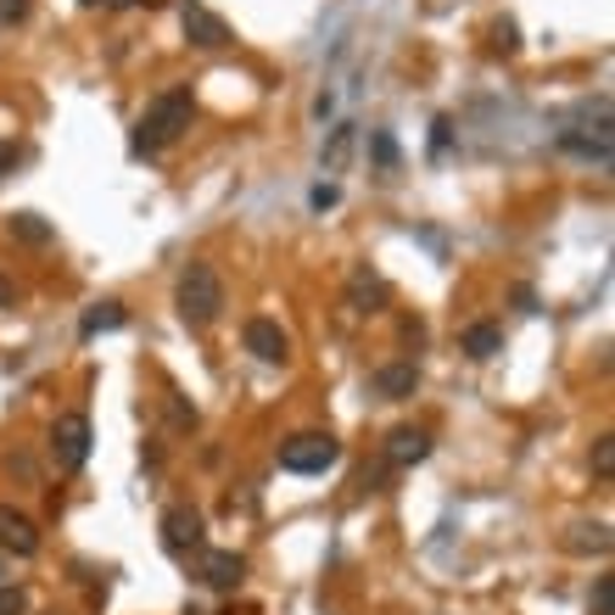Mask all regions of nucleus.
I'll list each match as a JSON object with an SVG mask.
<instances>
[{
	"mask_svg": "<svg viewBox=\"0 0 615 615\" xmlns=\"http://www.w3.org/2000/svg\"><path fill=\"white\" fill-rule=\"evenodd\" d=\"M191 118H197V102H191V90L185 84H174V90H163V96L140 113V123H134V157H157L163 146H174V140L191 129Z\"/></svg>",
	"mask_w": 615,
	"mask_h": 615,
	"instance_id": "nucleus-1",
	"label": "nucleus"
},
{
	"mask_svg": "<svg viewBox=\"0 0 615 615\" xmlns=\"http://www.w3.org/2000/svg\"><path fill=\"white\" fill-rule=\"evenodd\" d=\"M174 308H179V319L191 324V330H208L224 314V280H218V269L213 263H185Z\"/></svg>",
	"mask_w": 615,
	"mask_h": 615,
	"instance_id": "nucleus-2",
	"label": "nucleus"
},
{
	"mask_svg": "<svg viewBox=\"0 0 615 615\" xmlns=\"http://www.w3.org/2000/svg\"><path fill=\"white\" fill-rule=\"evenodd\" d=\"M336 459H342V442L330 431H297L280 442V470H292V476H324Z\"/></svg>",
	"mask_w": 615,
	"mask_h": 615,
	"instance_id": "nucleus-3",
	"label": "nucleus"
},
{
	"mask_svg": "<svg viewBox=\"0 0 615 615\" xmlns=\"http://www.w3.org/2000/svg\"><path fill=\"white\" fill-rule=\"evenodd\" d=\"M90 442H96V437H90V419H84V414H57V425H51V459H57L62 476L84 470Z\"/></svg>",
	"mask_w": 615,
	"mask_h": 615,
	"instance_id": "nucleus-4",
	"label": "nucleus"
},
{
	"mask_svg": "<svg viewBox=\"0 0 615 615\" xmlns=\"http://www.w3.org/2000/svg\"><path fill=\"white\" fill-rule=\"evenodd\" d=\"M163 548L179 554V559L208 548V527H202V515H197L191 504H174V509L163 515Z\"/></svg>",
	"mask_w": 615,
	"mask_h": 615,
	"instance_id": "nucleus-5",
	"label": "nucleus"
},
{
	"mask_svg": "<svg viewBox=\"0 0 615 615\" xmlns=\"http://www.w3.org/2000/svg\"><path fill=\"white\" fill-rule=\"evenodd\" d=\"M179 28H185V39H191L197 51H224L229 45V23L218 12H208L202 0H185L179 7Z\"/></svg>",
	"mask_w": 615,
	"mask_h": 615,
	"instance_id": "nucleus-6",
	"label": "nucleus"
},
{
	"mask_svg": "<svg viewBox=\"0 0 615 615\" xmlns=\"http://www.w3.org/2000/svg\"><path fill=\"white\" fill-rule=\"evenodd\" d=\"M241 342H247V353H252L258 364H286V358H292V336H286L274 319H247Z\"/></svg>",
	"mask_w": 615,
	"mask_h": 615,
	"instance_id": "nucleus-7",
	"label": "nucleus"
},
{
	"mask_svg": "<svg viewBox=\"0 0 615 615\" xmlns=\"http://www.w3.org/2000/svg\"><path fill=\"white\" fill-rule=\"evenodd\" d=\"M0 554H17V559L39 554V527L12 504H0Z\"/></svg>",
	"mask_w": 615,
	"mask_h": 615,
	"instance_id": "nucleus-8",
	"label": "nucleus"
},
{
	"mask_svg": "<svg viewBox=\"0 0 615 615\" xmlns=\"http://www.w3.org/2000/svg\"><path fill=\"white\" fill-rule=\"evenodd\" d=\"M202 582L213 593H235L247 582V559L235 554V548H202Z\"/></svg>",
	"mask_w": 615,
	"mask_h": 615,
	"instance_id": "nucleus-9",
	"label": "nucleus"
},
{
	"mask_svg": "<svg viewBox=\"0 0 615 615\" xmlns=\"http://www.w3.org/2000/svg\"><path fill=\"white\" fill-rule=\"evenodd\" d=\"M369 387H375V398H387V403H403V398H414V387H419V369H414V358L381 364V369L369 375Z\"/></svg>",
	"mask_w": 615,
	"mask_h": 615,
	"instance_id": "nucleus-10",
	"label": "nucleus"
},
{
	"mask_svg": "<svg viewBox=\"0 0 615 615\" xmlns=\"http://www.w3.org/2000/svg\"><path fill=\"white\" fill-rule=\"evenodd\" d=\"M347 303H353V314H381L387 308V280L375 274L369 263H358L347 274Z\"/></svg>",
	"mask_w": 615,
	"mask_h": 615,
	"instance_id": "nucleus-11",
	"label": "nucleus"
},
{
	"mask_svg": "<svg viewBox=\"0 0 615 615\" xmlns=\"http://www.w3.org/2000/svg\"><path fill=\"white\" fill-rule=\"evenodd\" d=\"M425 453H431V437H425L419 425H398V431L387 437V464H392V470H409V464H419Z\"/></svg>",
	"mask_w": 615,
	"mask_h": 615,
	"instance_id": "nucleus-12",
	"label": "nucleus"
},
{
	"mask_svg": "<svg viewBox=\"0 0 615 615\" xmlns=\"http://www.w3.org/2000/svg\"><path fill=\"white\" fill-rule=\"evenodd\" d=\"M610 520H577L571 532H565V548L571 554H610Z\"/></svg>",
	"mask_w": 615,
	"mask_h": 615,
	"instance_id": "nucleus-13",
	"label": "nucleus"
},
{
	"mask_svg": "<svg viewBox=\"0 0 615 615\" xmlns=\"http://www.w3.org/2000/svg\"><path fill=\"white\" fill-rule=\"evenodd\" d=\"M559 146L571 152V157H588V163H610V123H599L593 134L565 129V134H559Z\"/></svg>",
	"mask_w": 615,
	"mask_h": 615,
	"instance_id": "nucleus-14",
	"label": "nucleus"
},
{
	"mask_svg": "<svg viewBox=\"0 0 615 615\" xmlns=\"http://www.w3.org/2000/svg\"><path fill=\"white\" fill-rule=\"evenodd\" d=\"M353 140H358V129H353V123H336V129H330L324 152H319V168H324V174H342V168H347V157H353Z\"/></svg>",
	"mask_w": 615,
	"mask_h": 615,
	"instance_id": "nucleus-15",
	"label": "nucleus"
},
{
	"mask_svg": "<svg viewBox=\"0 0 615 615\" xmlns=\"http://www.w3.org/2000/svg\"><path fill=\"white\" fill-rule=\"evenodd\" d=\"M129 324V308L123 303H96L84 319H79V336L90 342V336H102V330H123Z\"/></svg>",
	"mask_w": 615,
	"mask_h": 615,
	"instance_id": "nucleus-16",
	"label": "nucleus"
},
{
	"mask_svg": "<svg viewBox=\"0 0 615 615\" xmlns=\"http://www.w3.org/2000/svg\"><path fill=\"white\" fill-rule=\"evenodd\" d=\"M459 347H464L470 358H498V353H504V330L482 319V324H470V330H464V342H459Z\"/></svg>",
	"mask_w": 615,
	"mask_h": 615,
	"instance_id": "nucleus-17",
	"label": "nucleus"
},
{
	"mask_svg": "<svg viewBox=\"0 0 615 615\" xmlns=\"http://www.w3.org/2000/svg\"><path fill=\"white\" fill-rule=\"evenodd\" d=\"M12 235H17V241H28V247H45V241H51V224H45L39 213H17Z\"/></svg>",
	"mask_w": 615,
	"mask_h": 615,
	"instance_id": "nucleus-18",
	"label": "nucleus"
},
{
	"mask_svg": "<svg viewBox=\"0 0 615 615\" xmlns=\"http://www.w3.org/2000/svg\"><path fill=\"white\" fill-rule=\"evenodd\" d=\"M588 615H615V577H599V582H593Z\"/></svg>",
	"mask_w": 615,
	"mask_h": 615,
	"instance_id": "nucleus-19",
	"label": "nucleus"
},
{
	"mask_svg": "<svg viewBox=\"0 0 615 615\" xmlns=\"http://www.w3.org/2000/svg\"><path fill=\"white\" fill-rule=\"evenodd\" d=\"M593 470H599V482H610V470H615V437H599L593 442Z\"/></svg>",
	"mask_w": 615,
	"mask_h": 615,
	"instance_id": "nucleus-20",
	"label": "nucleus"
},
{
	"mask_svg": "<svg viewBox=\"0 0 615 615\" xmlns=\"http://www.w3.org/2000/svg\"><path fill=\"white\" fill-rule=\"evenodd\" d=\"M493 51H504V57H509V51H520V28H515L509 17H504V23H493Z\"/></svg>",
	"mask_w": 615,
	"mask_h": 615,
	"instance_id": "nucleus-21",
	"label": "nucleus"
},
{
	"mask_svg": "<svg viewBox=\"0 0 615 615\" xmlns=\"http://www.w3.org/2000/svg\"><path fill=\"white\" fill-rule=\"evenodd\" d=\"M0 615H28V593L23 588H0Z\"/></svg>",
	"mask_w": 615,
	"mask_h": 615,
	"instance_id": "nucleus-22",
	"label": "nucleus"
},
{
	"mask_svg": "<svg viewBox=\"0 0 615 615\" xmlns=\"http://www.w3.org/2000/svg\"><path fill=\"white\" fill-rule=\"evenodd\" d=\"M375 163H381L387 174L398 168V146H392V134H375Z\"/></svg>",
	"mask_w": 615,
	"mask_h": 615,
	"instance_id": "nucleus-23",
	"label": "nucleus"
},
{
	"mask_svg": "<svg viewBox=\"0 0 615 615\" xmlns=\"http://www.w3.org/2000/svg\"><path fill=\"white\" fill-rule=\"evenodd\" d=\"M28 17V0H0V23H23Z\"/></svg>",
	"mask_w": 615,
	"mask_h": 615,
	"instance_id": "nucleus-24",
	"label": "nucleus"
},
{
	"mask_svg": "<svg viewBox=\"0 0 615 615\" xmlns=\"http://www.w3.org/2000/svg\"><path fill=\"white\" fill-rule=\"evenodd\" d=\"M308 202H314L319 213H324V208H336V185H314V197H308Z\"/></svg>",
	"mask_w": 615,
	"mask_h": 615,
	"instance_id": "nucleus-25",
	"label": "nucleus"
},
{
	"mask_svg": "<svg viewBox=\"0 0 615 615\" xmlns=\"http://www.w3.org/2000/svg\"><path fill=\"white\" fill-rule=\"evenodd\" d=\"M12 163H17V146L12 140H0V174H12Z\"/></svg>",
	"mask_w": 615,
	"mask_h": 615,
	"instance_id": "nucleus-26",
	"label": "nucleus"
},
{
	"mask_svg": "<svg viewBox=\"0 0 615 615\" xmlns=\"http://www.w3.org/2000/svg\"><path fill=\"white\" fill-rule=\"evenodd\" d=\"M0 308H12V280L0 274Z\"/></svg>",
	"mask_w": 615,
	"mask_h": 615,
	"instance_id": "nucleus-27",
	"label": "nucleus"
},
{
	"mask_svg": "<svg viewBox=\"0 0 615 615\" xmlns=\"http://www.w3.org/2000/svg\"><path fill=\"white\" fill-rule=\"evenodd\" d=\"M79 7H107V0H79Z\"/></svg>",
	"mask_w": 615,
	"mask_h": 615,
	"instance_id": "nucleus-28",
	"label": "nucleus"
},
{
	"mask_svg": "<svg viewBox=\"0 0 615 615\" xmlns=\"http://www.w3.org/2000/svg\"><path fill=\"white\" fill-rule=\"evenodd\" d=\"M107 7H134V0H107Z\"/></svg>",
	"mask_w": 615,
	"mask_h": 615,
	"instance_id": "nucleus-29",
	"label": "nucleus"
}]
</instances>
